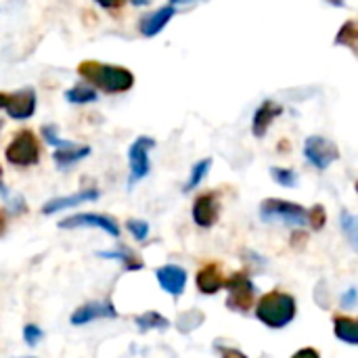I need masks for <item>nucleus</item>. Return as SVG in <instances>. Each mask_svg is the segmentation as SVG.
I'll use <instances>...</instances> for the list:
<instances>
[{
	"label": "nucleus",
	"mask_w": 358,
	"mask_h": 358,
	"mask_svg": "<svg viewBox=\"0 0 358 358\" xmlns=\"http://www.w3.org/2000/svg\"><path fill=\"white\" fill-rule=\"evenodd\" d=\"M80 78H84L86 84L94 86L96 90H103L107 94H122L132 90L134 86V73L128 67L122 65H109L101 61H82L78 65Z\"/></svg>",
	"instance_id": "1"
},
{
	"label": "nucleus",
	"mask_w": 358,
	"mask_h": 358,
	"mask_svg": "<svg viewBox=\"0 0 358 358\" xmlns=\"http://www.w3.org/2000/svg\"><path fill=\"white\" fill-rule=\"evenodd\" d=\"M298 315V302L287 292H268L256 302V319L268 329H285Z\"/></svg>",
	"instance_id": "2"
},
{
	"label": "nucleus",
	"mask_w": 358,
	"mask_h": 358,
	"mask_svg": "<svg viewBox=\"0 0 358 358\" xmlns=\"http://www.w3.org/2000/svg\"><path fill=\"white\" fill-rule=\"evenodd\" d=\"M260 218L264 222H281L287 227H304L308 224V210L300 203L287 199L268 197L260 206Z\"/></svg>",
	"instance_id": "3"
},
{
	"label": "nucleus",
	"mask_w": 358,
	"mask_h": 358,
	"mask_svg": "<svg viewBox=\"0 0 358 358\" xmlns=\"http://www.w3.org/2000/svg\"><path fill=\"white\" fill-rule=\"evenodd\" d=\"M224 289L229 292L224 304H227V308L233 310V313H243V315H245V313L252 310V306L256 304V294H258V289H256V285H254V281H252V277H250L248 271H237V273H233V275L227 279Z\"/></svg>",
	"instance_id": "4"
},
{
	"label": "nucleus",
	"mask_w": 358,
	"mask_h": 358,
	"mask_svg": "<svg viewBox=\"0 0 358 358\" xmlns=\"http://www.w3.org/2000/svg\"><path fill=\"white\" fill-rule=\"evenodd\" d=\"M4 157L10 166L31 168L40 162V143L31 130H21L4 149Z\"/></svg>",
	"instance_id": "5"
},
{
	"label": "nucleus",
	"mask_w": 358,
	"mask_h": 358,
	"mask_svg": "<svg viewBox=\"0 0 358 358\" xmlns=\"http://www.w3.org/2000/svg\"><path fill=\"white\" fill-rule=\"evenodd\" d=\"M59 229H67V231H76V229H96L103 231L105 235L117 239L122 229L117 224L115 218L107 216V214H96V212H80V214H71L63 220H59Z\"/></svg>",
	"instance_id": "6"
},
{
	"label": "nucleus",
	"mask_w": 358,
	"mask_h": 358,
	"mask_svg": "<svg viewBox=\"0 0 358 358\" xmlns=\"http://www.w3.org/2000/svg\"><path fill=\"white\" fill-rule=\"evenodd\" d=\"M155 147V141L151 136H138L130 149H128V189H132L136 182L149 176L151 172V162H149V151Z\"/></svg>",
	"instance_id": "7"
},
{
	"label": "nucleus",
	"mask_w": 358,
	"mask_h": 358,
	"mask_svg": "<svg viewBox=\"0 0 358 358\" xmlns=\"http://www.w3.org/2000/svg\"><path fill=\"white\" fill-rule=\"evenodd\" d=\"M304 157L317 170H327L331 164L340 159V149L334 141L315 134L304 141Z\"/></svg>",
	"instance_id": "8"
},
{
	"label": "nucleus",
	"mask_w": 358,
	"mask_h": 358,
	"mask_svg": "<svg viewBox=\"0 0 358 358\" xmlns=\"http://www.w3.org/2000/svg\"><path fill=\"white\" fill-rule=\"evenodd\" d=\"M120 313L115 308V304L111 302V298H105V300H90L86 304H80L71 317H69V323L73 327H86L90 323H96V321H105V319H117Z\"/></svg>",
	"instance_id": "9"
},
{
	"label": "nucleus",
	"mask_w": 358,
	"mask_h": 358,
	"mask_svg": "<svg viewBox=\"0 0 358 358\" xmlns=\"http://www.w3.org/2000/svg\"><path fill=\"white\" fill-rule=\"evenodd\" d=\"M193 222L199 229H212L218 218H220V199L216 191H208L195 197L193 208H191Z\"/></svg>",
	"instance_id": "10"
},
{
	"label": "nucleus",
	"mask_w": 358,
	"mask_h": 358,
	"mask_svg": "<svg viewBox=\"0 0 358 358\" xmlns=\"http://www.w3.org/2000/svg\"><path fill=\"white\" fill-rule=\"evenodd\" d=\"M38 107V99L34 88H21L17 92H6V103H4V111L10 120H27L36 113Z\"/></svg>",
	"instance_id": "11"
},
{
	"label": "nucleus",
	"mask_w": 358,
	"mask_h": 358,
	"mask_svg": "<svg viewBox=\"0 0 358 358\" xmlns=\"http://www.w3.org/2000/svg\"><path fill=\"white\" fill-rule=\"evenodd\" d=\"M101 197V191L90 187V189H82L78 193H71V195H63V197H52L48 201H44V206L40 208V212L44 216H55L59 212H65V210H73L82 203H88V201H96Z\"/></svg>",
	"instance_id": "12"
},
{
	"label": "nucleus",
	"mask_w": 358,
	"mask_h": 358,
	"mask_svg": "<svg viewBox=\"0 0 358 358\" xmlns=\"http://www.w3.org/2000/svg\"><path fill=\"white\" fill-rule=\"evenodd\" d=\"M155 279L159 283V287L172 296L174 300H178L185 289H187V281H189V275L182 266L178 264H164L159 268H155Z\"/></svg>",
	"instance_id": "13"
},
{
	"label": "nucleus",
	"mask_w": 358,
	"mask_h": 358,
	"mask_svg": "<svg viewBox=\"0 0 358 358\" xmlns=\"http://www.w3.org/2000/svg\"><path fill=\"white\" fill-rule=\"evenodd\" d=\"M224 283H227V277H224L220 264H216V262L203 264L195 275V285H197L199 294H203V296H216L220 289H224Z\"/></svg>",
	"instance_id": "14"
},
{
	"label": "nucleus",
	"mask_w": 358,
	"mask_h": 358,
	"mask_svg": "<svg viewBox=\"0 0 358 358\" xmlns=\"http://www.w3.org/2000/svg\"><path fill=\"white\" fill-rule=\"evenodd\" d=\"M174 15H176V6L166 4V6H162V8H157V10L149 13V15H145L141 19V23H138V29H141V34L145 38H155L172 21Z\"/></svg>",
	"instance_id": "15"
},
{
	"label": "nucleus",
	"mask_w": 358,
	"mask_h": 358,
	"mask_svg": "<svg viewBox=\"0 0 358 358\" xmlns=\"http://www.w3.org/2000/svg\"><path fill=\"white\" fill-rule=\"evenodd\" d=\"M99 258H105V260H115L122 264V271L124 273H138L145 268V262L143 258L128 245H117L113 250H103V252H96Z\"/></svg>",
	"instance_id": "16"
},
{
	"label": "nucleus",
	"mask_w": 358,
	"mask_h": 358,
	"mask_svg": "<svg viewBox=\"0 0 358 358\" xmlns=\"http://www.w3.org/2000/svg\"><path fill=\"white\" fill-rule=\"evenodd\" d=\"M283 113V107L277 103V101H271L266 99L254 113V120H252V132L254 136H264L268 132V128L273 126V122Z\"/></svg>",
	"instance_id": "17"
},
{
	"label": "nucleus",
	"mask_w": 358,
	"mask_h": 358,
	"mask_svg": "<svg viewBox=\"0 0 358 358\" xmlns=\"http://www.w3.org/2000/svg\"><path fill=\"white\" fill-rule=\"evenodd\" d=\"M90 155V147L88 145H76L69 143L65 147H59L52 151V162L59 170H69L71 166L80 164L82 159H86Z\"/></svg>",
	"instance_id": "18"
},
{
	"label": "nucleus",
	"mask_w": 358,
	"mask_h": 358,
	"mask_svg": "<svg viewBox=\"0 0 358 358\" xmlns=\"http://www.w3.org/2000/svg\"><path fill=\"white\" fill-rule=\"evenodd\" d=\"M134 325L141 334H149V331H166V329H170L172 323L168 317H164L157 310H145L134 317Z\"/></svg>",
	"instance_id": "19"
},
{
	"label": "nucleus",
	"mask_w": 358,
	"mask_h": 358,
	"mask_svg": "<svg viewBox=\"0 0 358 358\" xmlns=\"http://www.w3.org/2000/svg\"><path fill=\"white\" fill-rule=\"evenodd\" d=\"M334 334L340 342L348 346H358V317L357 319L344 315L334 317Z\"/></svg>",
	"instance_id": "20"
},
{
	"label": "nucleus",
	"mask_w": 358,
	"mask_h": 358,
	"mask_svg": "<svg viewBox=\"0 0 358 358\" xmlns=\"http://www.w3.org/2000/svg\"><path fill=\"white\" fill-rule=\"evenodd\" d=\"M334 44L352 50V55L358 57V19H348V21L338 29Z\"/></svg>",
	"instance_id": "21"
},
{
	"label": "nucleus",
	"mask_w": 358,
	"mask_h": 358,
	"mask_svg": "<svg viewBox=\"0 0 358 358\" xmlns=\"http://www.w3.org/2000/svg\"><path fill=\"white\" fill-rule=\"evenodd\" d=\"M96 99H99V92L90 84H76L69 90H65V101L73 105H88V103H94Z\"/></svg>",
	"instance_id": "22"
},
{
	"label": "nucleus",
	"mask_w": 358,
	"mask_h": 358,
	"mask_svg": "<svg viewBox=\"0 0 358 358\" xmlns=\"http://www.w3.org/2000/svg\"><path fill=\"white\" fill-rule=\"evenodd\" d=\"M210 168H212V159L210 157H203V159H199L193 168H191V174H189V180L185 182V187H182V191L185 193H191V191H195L203 180H206V176L210 174Z\"/></svg>",
	"instance_id": "23"
},
{
	"label": "nucleus",
	"mask_w": 358,
	"mask_h": 358,
	"mask_svg": "<svg viewBox=\"0 0 358 358\" xmlns=\"http://www.w3.org/2000/svg\"><path fill=\"white\" fill-rule=\"evenodd\" d=\"M340 227L348 239V243L352 245V250L358 254V216L352 212H342L340 214Z\"/></svg>",
	"instance_id": "24"
},
{
	"label": "nucleus",
	"mask_w": 358,
	"mask_h": 358,
	"mask_svg": "<svg viewBox=\"0 0 358 358\" xmlns=\"http://www.w3.org/2000/svg\"><path fill=\"white\" fill-rule=\"evenodd\" d=\"M203 321H206V315L193 308V310L182 313V315L176 319V327H178V331H180V334H191L193 329L201 327V323H203Z\"/></svg>",
	"instance_id": "25"
},
{
	"label": "nucleus",
	"mask_w": 358,
	"mask_h": 358,
	"mask_svg": "<svg viewBox=\"0 0 358 358\" xmlns=\"http://www.w3.org/2000/svg\"><path fill=\"white\" fill-rule=\"evenodd\" d=\"M126 229H128V233L134 237V241H147L149 239V233H151V227H149V222L147 220H141V218H130V220H126Z\"/></svg>",
	"instance_id": "26"
},
{
	"label": "nucleus",
	"mask_w": 358,
	"mask_h": 358,
	"mask_svg": "<svg viewBox=\"0 0 358 358\" xmlns=\"http://www.w3.org/2000/svg\"><path fill=\"white\" fill-rule=\"evenodd\" d=\"M271 176L277 185H281L285 189L298 187V174L289 168H271Z\"/></svg>",
	"instance_id": "27"
},
{
	"label": "nucleus",
	"mask_w": 358,
	"mask_h": 358,
	"mask_svg": "<svg viewBox=\"0 0 358 358\" xmlns=\"http://www.w3.org/2000/svg\"><path fill=\"white\" fill-rule=\"evenodd\" d=\"M44 329L40 327V325H36V323H27V325H23V331H21V338H23V342L27 344V346H38L42 340H44Z\"/></svg>",
	"instance_id": "28"
},
{
	"label": "nucleus",
	"mask_w": 358,
	"mask_h": 358,
	"mask_svg": "<svg viewBox=\"0 0 358 358\" xmlns=\"http://www.w3.org/2000/svg\"><path fill=\"white\" fill-rule=\"evenodd\" d=\"M40 134H42V138H44L50 147H55V149L65 147V145L71 143V141H63V138L59 136V130H57L55 124H44V126L40 128Z\"/></svg>",
	"instance_id": "29"
},
{
	"label": "nucleus",
	"mask_w": 358,
	"mask_h": 358,
	"mask_svg": "<svg viewBox=\"0 0 358 358\" xmlns=\"http://www.w3.org/2000/svg\"><path fill=\"white\" fill-rule=\"evenodd\" d=\"M308 224L313 231H323V227L327 224V212L321 203H317L308 210Z\"/></svg>",
	"instance_id": "30"
},
{
	"label": "nucleus",
	"mask_w": 358,
	"mask_h": 358,
	"mask_svg": "<svg viewBox=\"0 0 358 358\" xmlns=\"http://www.w3.org/2000/svg\"><path fill=\"white\" fill-rule=\"evenodd\" d=\"M358 302V292L355 287H350L348 292H344V296H342V306L344 308H355Z\"/></svg>",
	"instance_id": "31"
},
{
	"label": "nucleus",
	"mask_w": 358,
	"mask_h": 358,
	"mask_svg": "<svg viewBox=\"0 0 358 358\" xmlns=\"http://www.w3.org/2000/svg\"><path fill=\"white\" fill-rule=\"evenodd\" d=\"M218 352H220V358H250L248 355H243L241 350L231 348V346H218Z\"/></svg>",
	"instance_id": "32"
},
{
	"label": "nucleus",
	"mask_w": 358,
	"mask_h": 358,
	"mask_svg": "<svg viewBox=\"0 0 358 358\" xmlns=\"http://www.w3.org/2000/svg\"><path fill=\"white\" fill-rule=\"evenodd\" d=\"M99 6L107 8V10H115V8H122L126 0H94Z\"/></svg>",
	"instance_id": "33"
},
{
	"label": "nucleus",
	"mask_w": 358,
	"mask_h": 358,
	"mask_svg": "<svg viewBox=\"0 0 358 358\" xmlns=\"http://www.w3.org/2000/svg\"><path fill=\"white\" fill-rule=\"evenodd\" d=\"M292 358H321V355H319V350H315V348H300L298 352H294V357Z\"/></svg>",
	"instance_id": "34"
},
{
	"label": "nucleus",
	"mask_w": 358,
	"mask_h": 358,
	"mask_svg": "<svg viewBox=\"0 0 358 358\" xmlns=\"http://www.w3.org/2000/svg\"><path fill=\"white\" fill-rule=\"evenodd\" d=\"M304 241H306V233L296 231V233L292 235V248H302V245H304Z\"/></svg>",
	"instance_id": "35"
},
{
	"label": "nucleus",
	"mask_w": 358,
	"mask_h": 358,
	"mask_svg": "<svg viewBox=\"0 0 358 358\" xmlns=\"http://www.w3.org/2000/svg\"><path fill=\"white\" fill-rule=\"evenodd\" d=\"M6 229H8V212L0 208V237L6 235Z\"/></svg>",
	"instance_id": "36"
},
{
	"label": "nucleus",
	"mask_w": 358,
	"mask_h": 358,
	"mask_svg": "<svg viewBox=\"0 0 358 358\" xmlns=\"http://www.w3.org/2000/svg\"><path fill=\"white\" fill-rule=\"evenodd\" d=\"M191 2H199V0H170L172 6H180V4H191Z\"/></svg>",
	"instance_id": "37"
},
{
	"label": "nucleus",
	"mask_w": 358,
	"mask_h": 358,
	"mask_svg": "<svg viewBox=\"0 0 358 358\" xmlns=\"http://www.w3.org/2000/svg\"><path fill=\"white\" fill-rule=\"evenodd\" d=\"M130 2H132L134 6H147V4H149L151 0H130Z\"/></svg>",
	"instance_id": "38"
},
{
	"label": "nucleus",
	"mask_w": 358,
	"mask_h": 358,
	"mask_svg": "<svg viewBox=\"0 0 358 358\" xmlns=\"http://www.w3.org/2000/svg\"><path fill=\"white\" fill-rule=\"evenodd\" d=\"M325 2H329V4H334V6H344V4H346V0H325Z\"/></svg>",
	"instance_id": "39"
},
{
	"label": "nucleus",
	"mask_w": 358,
	"mask_h": 358,
	"mask_svg": "<svg viewBox=\"0 0 358 358\" xmlns=\"http://www.w3.org/2000/svg\"><path fill=\"white\" fill-rule=\"evenodd\" d=\"M0 193L6 195V189H4V185H2V166H0Z\"/></svg>",
	"instance_id": "40"
},
{
	"label": "nucleus",
	"mask_w": 358,
	"mask_h": 358,
	"mask_svg": "<svg viewBox=\"0 0 358 358\" xmlns=\"http://www.w3.org/2000/svg\"><path fill=\"white\" fill-rule=\"evenodd\" d=\"M355 189H357V193H358V180H357V185H355Z\"/></svg>",
	"instance_id": "41"
},
{
	"label": "nucleus",
	"mask_w": 358,
	"mask_h": 358,
	"mask_svg": "<svg viewBox=\"0 0 358 358\" xmlns=\"http://www.w3.org/2000/svg\"><path fill=\"white\" fill-rule=\"evenodd\" d=\"M21 358H34V357H21Z\"/></svg>",
	"instance_id": "42"
},
{
	"label": "nucleus",
	"mask_w": 358,
	"mask_h": 358,
	"mask_svg": "<svg viewBox=\"0 0 358 358\" xmlns=\"http://www.w3.org/2000/svg\"><path fill=\"white\" fill-rule=\"evenodd\" d=\"M0 128H2V124H0Z\"/></svg>",
	"instance_id": "43"
}]
</instances>
